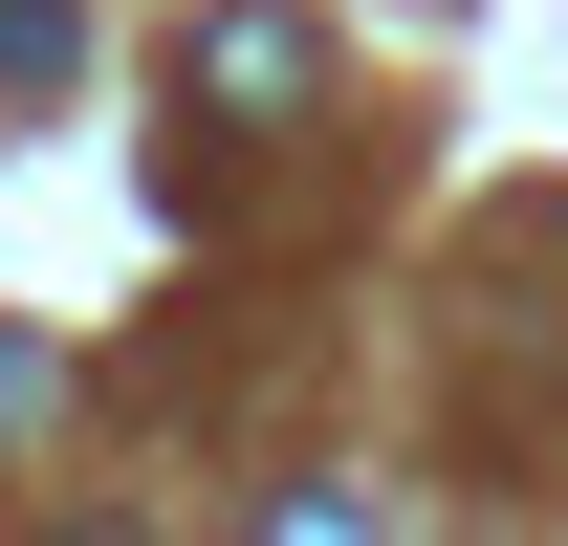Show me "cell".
Returning <instances> with one entry per match:
<instances>
[{
  "label": "cell",
  "mask_w": 568,
  "mask_h": 546,
  "mask_svg": "<svg viewBox=\"0 0 568 546\" xmlns=\"http://www.w3.org/2000/svg\"><path fill=\"white\" fill-rule=\"evenodd\" d=\"M44 415H67V350H22V328H0V437H44Z\"/></svg>",
  "instance_id": "obj_4"
},
{
  "label": "cell",
  "mask_w": 568,
  "mask_h": 546,
  "mask_svg": "<svg viewBox=\"0 0 568 546\" xmlns=\"http://www.w3.org/2000/svg\"><path fill=\"white\" fill-rule=\"evenodd\" d=\"M197 88H219V110H306V88H328V44H306L284 0H219V22H197Z\"/></svg>",
  "instance_id": "obj_1"
},
{
  "label": "cell",
  "mask_w": 568,
  "mask_h": 546,
  "mask_svg": "<svg viewBox=\"0 0 568 546\" xmlns=\"http://www.w3.org/2000/svg\"><path fill=\"white\" fill-rule=\"evenodd\" d=\"M67 44H88L67 0H0V88H67Z\"/></svg>",
  "instance_id": "obj_3"
},
{
  "label": "cell",
  "mask_w": 568,
  "mask_h": 546,
  "mask_svg": "<svg viewBox=\"0 0 568 546\" xmlns=\"http://www.w3.org/2000/svg\"><path fill=\"white\" fill-rule=\"evenodd\" d=\"M263 546H394V503H372V481H284Z\"/></svg>",
  "instance_id": "obj_2"
}]
</instances>
